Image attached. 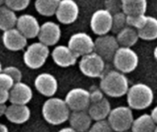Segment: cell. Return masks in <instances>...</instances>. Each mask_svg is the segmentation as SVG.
<instances>
[{
	"mask_svg": "<svg viewBox=\"0 0 157 132\" xmlns=\"http://www.w3.org/2000/svg\"><path fill=\"white\" fill-rule=\"evenodd\" d=\"M70 111L65 101L58 97L49 98L44 102L41 108L43 119L53 126L66 122L69 119Z\"/></svg>",
	"mask_w": 157,
	"mask_h": 132,
	"instance_id": "obj_2",
	"label": "cell"
},
{
	"mask_svg": "<svg viewBox=\"0 0 157 132\" xmlns=\"http://www.w3.org/2000/svg\"><path fill=\"white\" fill-rule=\"evenodd\" d=\"M111 27L112 15L108 10L98 9L93 13L90 19V28L96 35H107L111 31Z\"/></svg>",
	"mask_w": 157,
	"mask_h": 132,
	"instance_id": "obj_11",
	"label": "cell"
},
{
	"mask_svg": "<svg viewBox=\"0 0 157 132\" xmlns=\"http://www.w3.org/2000/svg\"><path fill=\"white\" fill-rule=\"evenodd\" d=\"M5 3V0H0V6H2Z\"/></svg>",
	"mask_w": 157,
	"mask_h": 132,
	"instance_id": "obj_43",
	"label": "cell"
},
{
	"mask_svg": "<svg viewBox=\"0 0 157 132\" xmlns=\"http://www.w3.org/2000/svg\"><path fill=\"white\" fill-rule=\"evenodd\" d=\"M122 12L126 16L144 15L147 8V0H121Z\"/></svg>",
	"mask_w": 157,
	"mask_h": 132,
	"instance_id": "obj_22",
	"label": "cell"
},
{
	"mask_svg": "<svg viewBox=\"0 0 157 132\" xmlns=\"http://www.w3.org/2000/svg\"><path fill=\"white\" fill-rule=\"evenodd\" d=\"M17 17L15 11L6 6H0V29L3 31L14 28L17 25Z\"/></svg>",
	"mask_w": 157,
	"mask_h": 132,
	"instance_id": "obj_25",
	"label": "cell"
},
{
	"mask_svg": "<svg viewBox=\"0 0 157 132\" xmlns=\"http://www.w3.org/2000/svg\"><path fill=\"white\" fill-rule=\"evenodd\" d=\"M147 21V16L144 15H136V16H126L127 26L135 28L136 30L143 28Z\"/></svg>",
	"mask_w": 157,
	"mask_h": 132,
	"instance_id": "obj_29",
	"label": "cell"
},
{
	"mask_svg": "<svg viewBox=\"0 0 157 132\" xmlns=\"http://www.w3.org/2000/svg\"><path fill=\"white\" fill-rule=\"evenodd\" d=\"M125 27H127L126 22V15L121 11L117 14H114L112 16V27L111 31L113 33L118 34L121 29H123Z\"/></svg>",
	"mask_w": 157,
	"mask_h": 132,
	"instance_id": "obj_28",
	"label": "cell"
},
{
	"mask_svg": "<svg viewBox=\"0 0 157 132\" xmlns=\"http://www.w3.org/2000/svg\"><path fill=\"white\" fill-rule=\"evenodd\" d=\"M116 40L120 46L131 48L136 44L139 40V36L135 28L127 26L117 34Z\"/></svg>",
	"mask_w": 157,
	"mask_h": 132,
	"instance_id": "obj_23",
	"label": "cell"
},
{
	"mask_svg": "<svg viewBox=\"0 0 157 132\" xmlns=\"http://www.w3.org/2000/svg\"><path fill=\"white\" fill-rule=\"evenodd\" d=\"M156 124L152 119L151 115L144 114L134 119L131 131L132 132H155L156 128Z\"/></svg>",
	"mask_w": 157,
	"mask_h": 132,
	"instance_id": "obj_24",
	"label": "cell"
},
{
	"mask_svg": "<svg viewBox=\"0 0 157 132\" xmlns=\"http://www.w3.org/2000/svg\"><path fill=\"white\" fill-rule=\"evenodd\" d=\"M6 104H0V117L2 116H5L6 114Z\"/></svg>",
	"mask_w": 157,
	"mask_h": 132,
	"instance_id": "obj_38",
	"label": "cell"
},
{
	"mask_svg": "<svg viewBox=\"0 0 157 132\" xmlns=\"http://www.w3.org/2000/svg\"><path fill=\"white\" fill-rule=\"evenodd\" d=\"M17 29L28 40V39H34L38 37L40 25L39 24L38 19L29 14H23L17 17Z\"/></svg>",
	"mask_w": 157,
	"mask_h": 132,
	"instance_id": "obj_13",
	"label": "cell"
},
{
	"mask_svg": "<svg viewBox=\"0 0 157 132\" xmlns=\"http://www.w3.org/2000/svg\"><path fill=\"white\" fill-rule=\"evenodd\" d=\"M89 96H90V103L98 102L105 97L102 90L98 87H92V89L89 91Z\"/></svg>",
	"mask_w": 157,
	"mask_h": 132,
	"instance_id": "obj_35",
	"label": "cell"
},
{
	"mask_svg": "<svg viewBox=\"0 0 157 132\" xmlns=\"http://www.w3.org/2000/svg\"><path fill=\"white\" fill-rule=\"evenodd\" d=\"M155 132H157V126L156 128H155Z\"/></svg>",
	"mask_w": 157,
	"mask_h": 132,
	"instance_id": "obj_44",
	"label": "cell"
},
{
	"mask_svg": "<svg viewBox=\"0 0 157 132\" xmlns=\"http://www.w3.org/2000/svg\"><path fill=\"white\" fill-rule=\"evenodd\" d=\"M0 132H8L7 127L4 124H0Z\"/></svg>",
	"mask_w": 157,
	"mask_h": 132,
	"instance_id": "obj_40",
	"label": "cell"
},
{
	"mask_svg": "<svg viewBox=\"0 0 157 132\" xmlns=\"http://www.w3.org/2000/svg\"><path fill=\"white\" fill-rule=\"evenodd\" d=\"M107 120L114 132H123L131 130L134 118L132 108L122 106L111 109Z\"/></svg>",
	"mask_w": 157,
	"mask_h": 132,
	"instance_id": "obj_4",
	"label": "cell"
},
{
	"mask_svg": "<svg viewBox=\"0 0 157 132\" xmlns=\"http://www.w3.org/2000/svg\"><path fill=\"white\" fill-rule=\"evenodd\" d=\"M151 117H152V119H154L155 123L157 125V106L152 110V112H151Z\"/></svg>",
	"mask_w": 157,
	"mask_h": 132,
	"instance_id": "obj_37",
	"label": "cell"
},
{
	"mask_svg": "<svg viewBox=\"0 0 157 132\" xmlns=\"http://www.w3.org/2000/svg\"><path fill=\"white\" fill-rule=\"evenodd\" d=\"M120 48V45L116 40V37L111 35L99 36L94 40V52L98 54L104 61L109 62L113 60V57Z\"/></svg>",
	"mask_w": 157,
	"mask_h": 132,
	"instance_id": "obj_8",
	"label": "cell"
},
{
	"mask_svg": "<svg viewBox=\"0 0 157 132\" xmlns=\"http://www.w3.org/2000/svg\"><path fill=\"white\" fill-rule=\"evenodd\" d=\"M4 46L11 51H22L28 44V40L17 29V28L4 31L2 36Z\"/></svg>",
	"mask_w": 157,
	"mask_h": 132,
	"instance_id": "obj_16",
	"label": "cell"
},
{
	"mask_svg": "<svg viewBox=\"0 0 157 132\" xmlns=\"http://www.w3.org/2000/svg\"><path fill=\"white\" fill-rule=\"evenodd\" d=\"M61 0H36L35 9L36 11L44 17H52L55 15L58 6Z\"/></svg>",
	"mask_w": 157,
	"mask_h": 132,
	"instance_id": "obj_26",
	"label": "cell"
},
{
	"mask_svg": "<svg viewBox=\"0 0 157 132\" xmlns=\"http://www.w3.org/2000/svg\"><path fill=\"white\" fill-rule=\"evenodd\" d=\"M67 46L78 57L94 51V40L85 32H78L72 35L68 40Z\"/></svg>",
	"mask_w": 157,
	"mask_h": 132,
	"instance_id": "obj_10",
	"label": "cell"
},
{
	"mask_svg": "<svg viewBox=\"0 0 157 132\" xmlns=\"http://www.w3.org/2000/svg\"><path fill=\"white\" fill-rule=\"evenodd\" d=\"M5 117L8 121L14 124H23L30 118V109L27 105L11 104L6 107Z\"/></svg>",
	"mask_w": 157,
	"mask_h": 132,
	"instance_id": "obj_19",
	"label": "cell"
},
{
	"mask_svg": "<svg viewBox=\"0 0 157 132\" xmlns=\"http://www.w3.org/2000/svg\"><path fill=\"white\" fill-rule=\"evenodd\" d=\"M36 90L44 96L52 97L58 89V82L56 78L48 73L40 74L34 81Z\"/></svg>",
	"mask_w": 157,
	"mask_h": 132,
	"instance_id": "obj_15",
	"label": "cell"
},
{
	"mask_svg": "<svg viewBox=\"0 0 157 132\" xmlns=\"http://www.w3.org/2000/svg\"><path fill=\"white\" fill-rule=\"evenodd\" d=\"M15 85L14 80L6 74L5 73H0V87L6 89V90H10L13 85Z\"/></svg>",
	"mask_w": 157,
	"mask_h": 132,
	"instance_id": "obj_34",
	"label": "cell"
},
{
	"mask_svg": "<svg viewBox=\"0 0 157 132\" xmlns=\"http://www.w3.org/2000/svg\"><path fill=\"white\" fill-rule=\"evenodd\" d=\"M100 78L99 88L104 95L110 97H121L126 96L129 90V81L124 74L110 70L104 73Z\"/></svg>",
	"mask_w": 157,
	"mask_h": 132,
	"instance_id": "obj_1",
	"label": "cell"
},
{
	"mask_svg": "<svg viewBox=\"0 0 157 132\" xmlns=\"http://www.w3.org/2000/svg\"><path fill=\"white\" fill-rule=\"evenodd\" d=\"M30 0H5V5L13 11H21L29 6Z\"/></svg>",
	"mask_w": 157,
	"mask_h": 132,
	"instance_id": "obj_30",
	"label": "cell"
},
{
	"mask_svg": "<svg viewBox=\"0 0 157 132\" xmlns=\"http://www.w3.org/2000/svg\"><path fill=\"white\" fill-rule=\"evenodd\" d=\"M79 15V7L74 0H61L55 16L57 20L65 25L74 23Z\"/></svg>",
	"mask_w": 157,
	"mask_h": 132,
	"instance_id": "obj_12",
	"label": "cell"
},
{
	"mask_svg": "<svg viewBox=\"0 0 157 132\" xmlns=\"http://www.w3.org/2000/svg\"><path fill=\"white\" fill-rule=\"evenodd\" d=\"M64 101L72 111H86L90 106L89 91L79 87L74 88L67 93Z\"/></svg>",
	"mask_w": 157,
	"mask_h": 132,
	"instance_id": "obj_9",
	"label": "cell"
},
{
	"mask_svg": "<svg viewBox=\"0 0 157 132\" xmlns=\"http://www.w3.org/2000/svg\"><path fill=\"white\" fill-rule=\"evenodd\" d=\"M110 111H111V106L106 97H104L102 100L98 102L90 103V106L87 108V113L89 114L92 120L95 121L104 120L108 119Z\"/></svg>",
	"mask_w": 157,
	"mask_h": 132,
	"instance_id": "obj_21",
	"label": "cell"
},
{
	"mask_svg": "<svg viewBox=\"0 0 157 132\" xmlns=\"http://www.w3.org/2000/svg\"><path fill=\"white\" fill-rule=\"evenodd\" d=\"M68 120L71 128L77 132L86 131L92 125V119L86 111H73L70 113Z\"/></svg>",
	"mask_w": 157,
	"mask_h": 132,
	"instance_id": "obj_20",
	"label": "cell"
},
{
	"mask_svg": "<svg viewBox=\"0 0 157 132\" xmlns=\"http://www.w3.org/2000/svg\"><path fill=\"white\" fill-rule=\"evenodd\" d=\"M154 56H155V60H156V61H157V46H156V47H155V51H154Z\"/></svg>",
	"mask_w": 157,
	"mask_h": 132,
	"instance_id": "obj_41",
	"label": "cell"
},
{
	"mask_svg": "<svg viewBox=\"0 0 157 132\" xmlns=\"http://www.w3.org/2000/svg\"><path fill=\"white\" fill-rule=\"evenodd\" d=\"M3 73L8 74L14 80L15 83L21 82V80H22V74H21L20 70L15 66H7V67L4 68Z\"/></svg>",
	"mask_w": 157,
	"mask_h": 132,
	"instance_id": "obj_33",
	"label": "cell"
},
{
	"mask_svg": "<svg viewBox=\"0 0 157 132\" xmlns=\"http://www.w3.org/2000/svg\"><path fill=\"white\" fill-rule=\"evenodd\" d=\"M33 93L31 88L25 83H15L9 90V102L15 105H28L32 99Z\"/></svg>",
	"mask_w": 157,
	"mask_h": 132,
	"instance_id": "obj_17",
	"label": "cell"
},
{
	"mask_svg": "<svg viewBox=\"0 0 157 132\" xmlns=\"http://www.w3.org/2000/svg\"><path fill=\"white\" fill-rule=\"evenodd\" d=\"M50 55L49 47L41 42H34L28 46L23 55L25 64L30 69H40Z\"/></svg>",
	"mask_w": 157,
	"mask_h": 132,
	"instance_id": "obj_6",
	"label": "cell"
},
{
	"mask_svg": "<svg viewBox=\"0 0 157 132\" xmlns=\"http://www.w3.org/2000/svg\"><path fill=\"white\" fill-rule=\"evenodd\" d=\"M112 61L117 71L122 74H130L137 68L139 57L132 48L120 47Z\"/></svg>",
	"mask_w": 157,
	"mask_h": 132,
	"instance_id": "obj_5",
	"label": "cell"
},
{
	"mask_svg": "<svg viewBox=\"0 0 157 132\" xmlns=\"http://www.w3.org/2000/svg\"><path fill=\"white\" fill-rule=\"evenodd\" d=\"M61 35L60 26L55 22L47 21L40 26L38 38L40 42L49 47L57 44L61 39Z\"/></svg>",
	"mask_w": 157,
	"mask_h": 132,
	"instance_id": "obj_14",
	"label": "cell"
},
{
	"mask_svg": "<svg viewBox=\"0 0 157 132\" xmlns=\"http://www.w3.org/2000/svg\"><path fill=\"white\" fill-rule=\"evenodd\" d=\"M106 10H108L112 16L122 11V4L121 0H106Z\"/></svg>",
	"mask_w": 157,
	"mask_h": 132,
	"instance_id": "obj_32",
	"label": "cell"
},
{
	"mask_svg": "<svg viewBox=\"0 0 157 132\" xmlns=\"http://www.w3.org/2000/svg\"><path fill=\"white\" fill-rule=\"evenodd\" d=\"M58 132H77V131H75L73 128L69 127V128H63V129L60 130Z\"/></svg>",
	"mask_w": 157,
	"mask_h": 132,
	"instance_id": "obj_39",
	"label": "cell"
},
{
	"mask_svg": "<svg viewBox=\"0 0 157 132\" xmlns=\"http://www.w3.org/2000/svg\"><path fill=\"white\" fill-rule=\"evenodd\" d=\"M3 72V68H2V63L0 62V73H2Z\"/></svg>",
	"mask_w": 157,
	"mask_h": 132,
	"instance_id": "obj_42",
	"label": "cell"
},
{
	"mask_svg": "<svg viewBox=\"0 0 157 132\" xmlns=\"http://www.w3.org/2000/svg\"><path fill=\"white\" fill-rule=\"evenodd\" d=\"M81 73L90 78L101 77L105 71V61L96 52L82 56L79 62Z\"/></svg>",
	"mask_w": 157,
	"mask_h": 132,
	"instance_id": "obj_7",
	"label": "cell"
},
{
	"mask_svg": "<svg viewBox=\"0 0 157 132\" xmlns=\"http://www.w3.org/2000/svg\"><path fill=\"white\" fill-rule=\"evenodd\" d=\"M52 57L53 62L60 67L67 68L73 66L76 63L79 58L75 53H74L68 46L58 45L52 51Z\"/></svg>",
	"mask_w": 157,
	"mask_h": 132,
	"instance_id": "obj_18",
	"label": "cell"
},
{
	"mask_svg": "<svg viewBox=\"0 0 157 132\" xmlns=\"http://www.w3.org/2000/svg\"><path fill=\"white\" fill-rule=\"evenodd\" d=\"M127 103L130 108L134 110H144L148 108L154 101V92L145 84H135L129 87L126 94Z\"/></svg>",
	"mask_w": 157,
	"mask_h": 132,
	"instance_id": "obj_3",
	"label": "cell"
},
{
	"mask_svg": "<svg viewBox=\"0 0 157 132\" xmlns=\"http://www.w3.org/2000/svg\"><path fill=\"white\" fill-rule=\"evenodd\" d=\"M123 132H132V131H130V130H127V131H123Z\"/></svg>",
	"mask_w": 157,
	"mask_h": 132,
	"instance_id": "obj_45",
	"label": "cell"
},
{
	"mask_svg": "<svg viewBox=\"0 0 157 132\" xmlns=\"http://www.w3.org/2000/svg\"><path fill=\"white\" fill-rule=\"evenodd\" d=\"M139 39L144 40H154L157 39V18L154 17H147L145 26L137 30Z\"/></svg>",
	"mask_w": 157,
	"mask_h": 132,
	"instance_id": "obj_27",
	"label": "cell"
},
{
	"mask_svg": "<svg viewBox=\"0 0 157 132\" xmlns=\"http://www.w3.org/2000/svg\"><path fill=\"white\" fill-rule=\"evenodd\" d=\"M9 100V91L0 87V104H6Z\"/></svg>",
	"mask_w": 157,
	"mask_h": 132,
	"instance_id": "obj_36",
	"label": "cell"
},
{
	"mask_svg": "<svg viewBox=\"0 0 157 132\" xmlns=\"http://www.w3.org/2000/svg\"><path fill=\"white\" fill-rule=\"evenodd\" d=\"M88 132H114V130L110 127L108 120L104 119L96 121L93 125H91Z\"/></svg>",
	"mask_w": 157,
	"mask_h": 132,
	"instance_id": "obj_31",
	"label": "cell"
}]
</instances>
